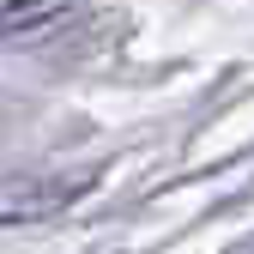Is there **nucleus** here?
I'll return each instance as SVG.
<instances>
[{
	"label": "nucleus",
	"mask_w": 254,
	"mask_h": 254,
	"mask_svg": "<svg viewBox=\"0 0 254 254\" xmlns=\"http://www.w3.org/2000/svg\"><path fill=\"white\" fill-rule=\"evenodd\" d=\"M91 182H97V176H79V182H67V176L12 182V188H0V224H18V218H49V212H61V206H73Z\"/></svg>",
	"instance_id": "obj_1"
},
{
	"label": "nucleus",
	"mask_w": 254,
	"mask_h": 254,
	"mask_svg": "<svg viewBox=\"0 0 254 254\" xmlns=\"http://www.w3.org/2000/svg\"><path fill=\"white\" fill-rule=\"evenodd\" d=\"M67 6L73 0H6L0 6V37H30L49 18H67Z\"/></svg>",
	"instance_id": "obj_2"
}]
</instances>
